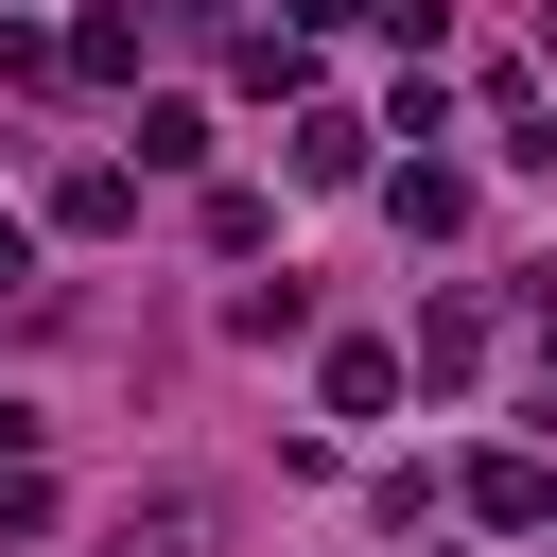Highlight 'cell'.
<instances>
[{
    "instance_id": "cell-1",
    "label": "cell",
    "mask_w": 557,
    "mask_h": 557,
    "mask_svg": "<svg viewBox=\"0 0 557 557\" xmlns=\"http://www.w3.org/2000/svg\"><path fill=\"white\" fill-rule=\"evenodd\" d=\"M470 522L540 540V522H557V470H540V453H470Z\"/></svg>"
},
{
    "instance_id": "cell-2",
    "label": "cell",
    "mask_w": 557,
    "mask_h": 557,
    "mask_svg": "<svg viewBox=\"0 0 557 557\" xmlns=\"http://www.w3.org/2000/svg\"><path fill=\"white\" fill-rule=\"evenodd\" d=\"M278 157H296V191H348V174H366V122H348V104H296Z\"/></svg>"
},
{
    "instance_id": "cell-3",
    "label": "cell",
    "mask_w": 557,
    "mask_h": 557,
    "mask_svg": "<svg viewBox=\"0 0 557 557\" xmlns=\"http://www.w3.org/2000/svg\"><path fill=\"white\" fill-rule=\"evenodd\" d=\"M383 209H400L418 244H453V226H470V174H453V157H400V174H383Z\"/></svg>"
},
{
    "instance_id": "cell-4",
    "label": "cell",
    "mask_w": 557,
    "mask_h": 557,
    "mask_svg": "<svg viewBox=\"0 0 557 557\" xmlns=\"http://www.w3.org/2000/svg\"><path fill=\"white\" fill-rule=\"evenodd\" d=\"M122 209H139V174H122V157H87V174H52V226H122Z\"/></svg>"
},
{
    "instance_id": "cell-5",
    "label": "cell",
    "mask_w": 557,
    "mask_h": 557,
    "mask_svg": "<svg viewBox=\"0 0 557 557\" xmlns=\"http://www.w3.org/2000/svg\"><path fill=\"white\" fill-rule=\"evenodd\" d=\"M470 348H487V313H470V296H435V313H418V383H470Z\"/></svg>"
},
{
    "instance_id": "cell-6",
    "label": "cell",
    "mask_w": 557,
    "mask_h": 557,
    "mask_svg": "<svg viewBox=\"0 0 557 557\" xmlns=\"http://www.w3.org/2000/svg\"><path fill=\"white\" fill-rule=\"evenodd\" d=\"M400 400V348H331V418H383Z\"/></svg>"
},
{
    "instance_id": "cell-7",
    "label": "cell",
    "mask_w": 557,
    "mask_h": 557,
    "mask_svg": "<svg viewBox=\"0 0 557 557\" xmlns=\"http://www.w3.org/2000/svg\"><path fill=\"white\" fill-rule=\"evenodd\" d=\"M209 540V505H157V522H122V557H191Z\"/></svg>"
},
{
    "instance_id": "cell-8",
    "label": "cell",
    "mask_w": 557,
    "mask_h": 557,
    "mask_svg": "<svg viewBox=\"0 0 557 557\" xmlns=\"http://www.w3.org/2000/svg\"><path fill=\"white\" fill-rule=\"evenodd\" d=\"M35 522H52V487H35V470H0V540H35Z\"/></svg>"
},
{
    "instance_id": "cell-9",
    "label": "cell",
    "mask_w": 557,
    "mask_h": 557,
    "mask_svg": "<svg viewBox=\"0 0 557 557\" xmlns=\"http://www.w3.org/2000/svg\"><path fill=\"white\" fill-rule=\"evenodd\" d=\"M331 17H366V0H296V35H331Z\"/></svg>"
},
{
    "instance_id": "cell-10",
    "label": "cell",
    "mask_w": 557,
    "mask_h": 557,
    "mask_svg": "<svg viewBox=\"0 0 557 557\" xmlns=\"http://www.w3.org/2000/svg\"><path fill=\"white\" fill-rule=\"evenodd\" d=\"M17 261H35V226H17V209H0V278H17Z\"/></svg>"
},
{
    "instance_id": "cell-11",
    "label": "cell",
    "mask_w": 557,
    "mask_h": 557,
    "mask_svg": "<svg viewBox=\"0 0 557 557\" xmlns=\"http://www.w3.org/2000/svg\"><path fill=\"white\" fill-rule=\"evenodd\" d=\"M540 348H557V331H540Z\"/></svg>"
}]
</instances>
